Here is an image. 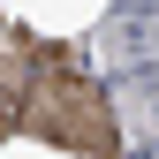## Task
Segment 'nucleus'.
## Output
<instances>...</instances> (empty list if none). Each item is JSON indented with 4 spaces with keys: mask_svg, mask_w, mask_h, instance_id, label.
<instances>
[{
    "mask_svg": "<svg viewBox=\"0 0 159 159\" xmlns=\"http://www.w3.org/2000/svg\"><path fill=\"white\" fill-rule=\"evenodd\" d=\"M15 129L38 136V144H68V152H91V159H114L121 152V121H114L106 91L76 68H46L30 76L23 98H15Z\"/></svg>",
    "mask_w": 159,
    "mask_h": 159,
    "instance_id": "obj_1",
    "label": "nucleus"
},
{
    "mask_svg": "<svg viewBox=\"0 0 159 159\" xmlns=\"http://www.w3.org/2000/svg\"><path fill=\"white\" fill-rule=\"evenodd\" d=\"M0 136H8V106H0Z\"/></svg>",
    "mask_w": 159,
    "mask_h": 159,
    "instance_id": "obj_4",
    "label": "nucleus"
},
{
    "mask_svg": "<svg viewBox=\"0 0 159 159\" xmlns=\"http://www.w3.org/2000/svg\"><path fill=\"white\" fill-rule=\"evenodd\" d=\"M106 68L144 106V129H159V0H121L106 23Z\"/></svg>",
    "mask_w": 159,
    "mask_h": 159,
    "instance_id": "obj_2",
    "label": "nucleus"
},
{
    "mask_svg": "<svg viewBox=\"0 0 159 159\" xmlns=\"http://www.w3.org/2000/svg\"><path fill=\"white\" fill-rule=\"evenodd\" d=\"M30 61H38V46L15 23H0V106H8V121H15V98H23V84H30Z\"/></svg>",
    "mask_w": 159,
    "mask_h": 159,
    "instance_id": "obj_3",
    "label": "nucleus"
}]
</instances>
